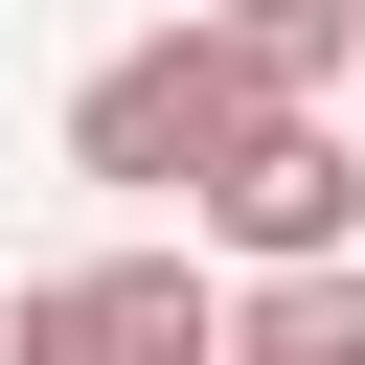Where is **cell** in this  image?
I'll use <instances>...</instances> for the list:
<instances>
[{
	"instance_id": "3",
	"label": "cell",
	"mask_w": 365,
	"mask_h": 365,
	"mask_svg": "<svg viewBox=\"0 0 365 365\" xmlns=\"http://www.w3.org/2000/svg\"><path fill=\"white\" fill-rule=\"evenodd\" d=\"M205 251L228 274H365V137L342 114H251L205 160Z\"/></svg>"
},
{
	"instance_id": "1",
	"label": "cell",
	"mask_w": 365,
	"mask_h": 365,
	"mask_svg": "<svg viewBox=\"0 0 365 365\" xmlns=\"http://www.w3.org/2000/svg\"><path fill=\"white\" fill-rule=\"evenodd\" d=\"M251 114H274V91L228 68V23H160V46H114V68L68 91V182H182V205H205V160H228Z\"/></svg>"
},
{
	"instance_id": "2",
	"label": "cell",
	"mask_w": 365,
	"mask_h": 365,
	"mask_svg": "<svg viewBox=\"0 0 365 365\" xmlns=\"http://www.w3.org/2000/svg\"><path fill=\"white\" fill-rule=\"evenodd\" d=\"M0 365H228V274L205 251H68L0 297Z\"/></svg>"
},
{
	"instance_id": "5",
	"label": "cell",
	"mask_w": 365,
	"mask_h": 365,
	"mask_svg": "<svg viewBox=\"0 0 365 365\" xmlns=\"http://www.w3.org/2000/svg\"><path fill=\"white\" fill-rule=\"evenodd\" d=\"M228 365H365V274H228Z\"/></svg>"
},
{
	"instance_id": "4",
	"label": "cell",
	"mask_w": 365,
	"mask_h": 365,
	"mask_svg": "<svg viewBox=\"0 0 365 365\" xmlns=\"http://www.w3.org/2000/svg\"><path fill=\"white\" fill-rule=\"evenodd\" d=\"M205 23H228V68H251L274 114H319V91L365 68V0H205Z\"/></svg>"
}]
</instances>
